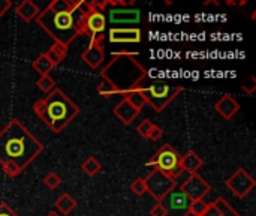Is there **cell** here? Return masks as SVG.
<instances>
[{
  "mask_svg": "<svg viewBox=\"0 0 256 216\" xmlns=\"http://www.w3.org/2000/svg\"><path fill=\"white\" fill-rule=\"evenodd\" d=\"M108 41L111 44H140L142 41V32L138 27H111Z\"/></svg>",
  "mask_w": 256,
  "mask_h": 216,
  "instance_id": "cell-12",
  "label": "cell"
},
{
  "mask_svg": "<svg viewBox=\"0 0 256 216\" xmlns=\"http://www.w3.org/2000/svg\"><path fill=\"white\" fill-rule=\"evenodd\" d=\"M44 185L46 186V188H50V189H57L60 185H62V177L57 174V173H54V171H51V173H48L45 177H44Z\"/></svg>",
  "mask_w": 256,
  "mask_h": 216,
  "instance_id": "cell-27",
  "label": "cell"
},
{
  "mask_svg": "<svg viewBox=\"0 0 256 216\" xmlns=\"http://www.w3.org/2000/svg\"><path fill=\"white\" fill-rule=\"evenodd\" d=\"M226 188L238 198H244L246 195H249L256 186V180L244 170V168H238L226 182H225Z\"/></svg>",
  "mask_w": 256,
  "mask_h": 216,
  "instance_id": "cell-10",
  "label": "cell"
},
{
  "mask_svg": "<svg viewBox=\"0 0 256 216\" xmlns=\"http://www.w3.org/2000/svg\"><path fill=\"white\" fill-rule=\"evenodd\" d=\"M90 14V3L88 0H75L74 8H72V18L75 23L76 30L81 35H86V21Z\"/></svg>",
  "mask_w": 256,
  "mask_h": 216,
  "instance_id": "cell-16",
  "label": "cell"
},
{
  "mask_svg": "<svg viewBox=\"0 0 256 216\" xmlns=\"http://www.w3.org/2000/svg\"><path fill=\"white\" fill-rule=\"evenodd\" d=\"M214 204L218 206V209L220 210V216H240V213L224 198V197H219L216 198Z\"/></svg>",
  "mask_w": 256,
  "mask_h": 216,
  "instance_id": "cell-25",
  "label": "cell"
},
{
  "mask_svg": "<svg viewBox=\"0 0 256 216\" xmlns=\"http://www.w3.org/2000/svg\"><path fill=\"white\" fill-rule=\"evenodd\" d=\"M168 209L162 204V203H156L152 209H150V216H168Z\"/></svg>",
  "mask_w": 256,
  "mask_h": 216,
  "instance_id": "cell-34",
  "label": "cell"
},
{
  "mask_svg": "<svg viewBox=\"0 0 256 216\" xmlns=\"http://www.w3.org/2000/svg\"><path fill=\"white\" fill-rule=\"evenodd\" d=\"M160 203L168 209V212L170 210H183V212H186L189 209V206H190L189 197L183 191H180L177 188L172 192H170Z\"/></svg>",
  "mask_w": 256,
  "mask_h": 216,
  "instance_id": "cell-17",
  "label": "cell"
},
{
  "mask_svg": "<svg viewBox=\"0 0 256 216\" xmlns=\"http://www.w3.org/2000/svg\"><path fill=\"white\" fill-rule=\"evenodd\" d=\"M189 177H190V174L182 168L177 174L172 176V180H174V183H176V188H182V186L189 180Z\"/></svg>",
  "mask_w": 256,
  "mask_h": 216,
  "instance_id": "cell-32",
  "label": "cell"
},
{
  "mask_svg": "<svg viewBox=\"0 0 256 216\" xmlns=\"http://www.w3.org/2000/svg\"><path fill=\"white\" fill-rule=\"evenodd\" d=\"M32 68L39 74V77H44V75H50V72H52V69L56 68L51 60L45 56V54H40L38 56L33 63H32Z\"/></svg>",
  "mask_w": 256,
  "mask_h": 216,
  "instance_id": "cell-22",
  "label": "cell"
},
{
  "mask_svg": "<svg viewBox=\"0 0 256 216\" xmlns=\"http://www.w3.org/2000/svg\"><path fill=\"white\" fill-rule=\"evenodd\" d=\"M0 216H20L8 203L2 201L0 203Z\"/></svg>",
  "mask_w": 256,
  "mask_h": 216,
  "instance_id": "cell-36",
  "label": "cell"
},
{
  "mask_svg": "<svg viewBox=\"0 0 256 216\" xmlns=\"http://www.w3.org/2000/svg\"><path fill=\"white\" fill-rule=\"evenodd\" d=\"M153 126H154V123H153L152 120L146 119V120H142V122L136 126V132H138L142 138H148V134H150V131L153 129Z\"/></svg>",
  "mask_w": 256,
  "mask_h": 216,
  "instance_id": "cell-30",
  "label": "cell"
},
{
  "mask_svg": "<svg viewBox=\"0 0 256 216\" xmlns=\"http://www.w3.org/2000/svg\"><path fill=\"white\" fill-rule=\"evenodd\" d=\"M44 54L51 60V63H52L54 66H57V65H60V63L66 59V56H68V47L62 45V44H58V42H54V44L48 48V51L44 53Z\"/></svg>",
  "mask_w": 256,
  "mask_h": 216,
  "instance_id": "cell-20",
  "label": "cell"
},
{
  "mask_svg": "<svg viewBox=\"0 0 256 216\" xmlns=\"http://www.w3.org/2000/svg\"><path fill=\"white\" fill-rule=\"evenodd\" d=\"M182 90H183L182 86L168 84L165 81H152L150 84L142 83L140 87V92L146 98V102L156 113L164 111L182 93Z\"/></svg>",
  "mask_w": 256,
  "mask_h": 216,
  "instance_id": "cell-5",
  "label": "cell"
},
{
  "mask_svg": "<svg viewBox=\"0 0 256 216\" xmlns=\"http://www.w3.org/2000/svg\"><path fill=\"white\" fill-rule=\"evenodd\" d=\"M214 110L216 113L225 119V120H231L238 111H240V104L237 102V99L231 95H224L214 105Z\"/></svg>",
  "mask_w": 256,
  "mask_h": 216,
  "instance_id": "cell-15",
  "label": "cell"
},
{
  "mask_svg": "<svg viewBox=\"0 0 256 216\" xmlns=\"http://www.w3.org/2000/svg\"><path fill=\"white\" fill-rule=\"evenodd\" d=\"M81 60L92 69L100 68V65L105 60L104 42H90L88 47L81 53Z\"/></svg>",
  "mask_w": 256,
  "mask_h": 216,
  "instance_id": "cell-13",
  "label": "cell"
},
{
  "mask_svg": "<svg viewBox=\"0 0 256 216\" xmlns=\"http://www.w3.org/2000/svg\"><path fill=\"white\" fill-rule=\"evenodd\" d=\"M112 113H114V116H116L123 125L129 126V125H132L134 120H136V117L141 114V110H136L134 105L129 104L128 99L123 98V99L112 108Z\"/></svg>",
  "mask_w": 256,
  "mask_h": 216,
  "instance_id": "cell-14",
  "label": "cell"
},
{
  "mask_svg": "<svg viewBox=\"0 0 256 216\" xmlns=\"http://www.w3.org/2000/svg\"><path fill=\"white\" fill-rule=\"evenodd\" d=\"M98 93L102 96V98H111V96H116V90L112 89V86L110 83H106L105 80H102V83L98 86Z\"/></svg>",
  "mask_w": 256,
  "mask_h": 216,
  "instance_id": "cell-29",
  "label": "cell"
},
{
  "mask_svg": "<svg viewBox=\"0 0 256 216\" xmlns=\"http://www.w3.org/2000/svg\"><path fill=\"white\" fill-rule=\"evenodd\" d=\"M162 135H164V129H162L160 126L154 125V126H153V129L150 131V134H148V138H147V140H150V141H158V140H160V138H162Z\"/></svg>",
  "mask_w": 256,
  "mask_h": 216,
  "instance_id": "cell-35",
  "label": "cell"
},
{
  "mask_svg": "<svg viewBox=\"0 0 256 216\" xmlns=\"http://www.w3.org/2000/svg\"><path fill=\"white\" fill-rule=\"evenodd\" d=\"M75 0H52L36 17V24L44 29L56 42L69 47L80 32L72 18V8Z\"/></svg>",
  "mask_w": 256,
  "mask_h": 216,
  "instance_id": "cell-3",
  "label": "cell"
},
{
  "mask_svg": "<svg viewBox=\"0 0 256 216\" xmlns=\"http://www.w3.org/2000/svg\"><path fill=\"white\" fill-rule=\"evenodd\" d=\"M242 89L244 90V93H248V95H254L256 92V78L252 75V77H249V83H243L242 84Z\"/></svg>",
  "mask_w": 256,
  "mask_h": 216,
  "instance_id": "cell-33",
  "label": "cell"
},
{
  "mask_svg": "<svg viewBox=\"0 0 256 216\" xmlns=\"http://www.w3.org/2000/svg\"><path fill=\"white\" fill-rule=\"evenodd\" d=\"M183 216H198V215H195V213H194V212H192L190 209H188V210L184 212V215H183Z\"/></svg>",
  "mask_w": 256,
  "mask_h": 216,
  "instance_id": "cell-39",
  "label": "cell"
},
{
  "mask_svg": "<svg viewBox=\"0 0 256 216\" xmlns=\"http://www.w3.org/2000/svg\"><path fill=\"white\" fill-rule=\"evenodd\" d=\"M207 206H208V203H206L204 200H196V201H190L189 209H190L195 215L202 216V213H204L206 209H207Z\"/></svg>",
  "mask_w": 256,
  "mask_h": 216,
  "instance_id": "cell-31",
  "label": "cell"
},
{
  "mask_svg": "<svg viewBox=\"0 0 256 216\" xmlns=\"http://www.w3.org/2000/svg\"><path fill=\"white\" fill-rule=\"evenodd\" d=\"M81 170L84 171L86 176L94 177V176L102 170V164H100L94 156H88V158L84 159V162L81 164Z\"/></svg>",
  "mask_w": 256,
  "mask_h": 216,
  "instance_id": "cell-23",
  "label": "cell"
},
{
  "mask_svg": "<svg viewBox=\"0 0 256 216\" xmlns=\"http://www.w3.org/2000/svg\"><path fill=\"white\" fill-rule=\"evenodd\" d=\"M123 0H88L90 14L86 21V35L90 36V42H104L105 29H106V17L105 11L110 6L118 5Z\"/></svg>",
  "mask_w": 256,
  "mask_h": 216,
  "instance_id": "cell-6",
  "label": "cell"
},
{
  "mask_svg": "<svg viewBox=\"0 0 256 216\" xmlns=\"http://www.w3.org/2000/svg\"><path fill=\"white\" fill-rule=\"evenodd\" d=\"M33 111L54 134H58L80 114L81 110L66 93L56 87L45 98L38 99L33 104Z\"/></svg>",
  "mask_w": 256,
  "mask_h": 216,
  "instance_id": "cell-4",
  "label": "cell"
},
{
  "mask_svg": "<svg viewBox=\"0 0 256 216\" xmlns=\"http://www.w3.org/2000/svg\"><path fill=\"white\" fill-rule=\"evenodd\" d=\"M202 216H220V210L218 209V206L213 201V203H208V206H207V209L202 213Z\"/></svg>",
  "mask_w": 256,
  "mask_h": 216,
  "instance_id": "cell-37",
  "label": "cell"
},
{
  "mask_svg": "<svg viewBox=\"0 0 256 216\" xmlns=\"http://www.w3.org/2000/svg\"><path fill=\"white\" fill-rule=\"evenodd\" d=\"M36 86L40 92H44L45 95L51 93L57 86H56V81L50 77V75H44V77H39V80L36 81Z\"/></svg>",
  "mask_w": 256,
  "mask_h": 216,
  "instance_id": "cell-26",
  "label": "cell"
},
{
  "mask_svg": "<svg viewBox=\"0 0 256 216\" xmlns=\"http://www.w3.org/2000/svg\"><path fill=\"white\" fill-rule=\"evenodd\" d=\"M177 189L183 191L189 197L190 201H196V200H204V197L210 194L212 185L202 176L195 173V174H190L189 180L182 188H177Z\"/></svg>",
  "mask_w": 256,
  "mask_h": 216,
  "instance_id": "cell-11",
  "label": "cell"
},
{
  "mask_svg": "<svg viewBox=\"0 0 256 216\" xmlns=\"http://www.w3.org/2000/svg\"><path fill=\"white\" fill-rule=\"evenodd\" d=\"M146 165L172 177L182 170V155L171 144H164Z\"/></svg>",
  "mask_w": 256,
  "mask_h": 216,
  "instance_id": "cell-7",
  "label": "cell"
},
{
  "mask_svg": "<svg viewBox=\"0 0 256 216\" xmlns=\"http://www.w3.org/2000/svg\"><path fill=\"white\" fill-rule=\"evenodd\" d=\"M144 180H146L147 192L158 203H160L170 192H172L176 189V183H174L172 177L159 170H153Z\"/></svg>",
  "mask_w": 256,
  "mask_h": 216,
  "instance_id": "cell-9",
  "label": "cell"
},
{
  "mask_svg": "<svg viewBox=\"0 0 256 216\" xmlns=\"http://www.w3.org/2000/svg\"><path fill=\"white\" fill-rule=\"evenodd\" d=\"M54 207L60 212V215L68 216L75 207H76V201L72 198V195L69 194H62L56 201H54Z\"/></svg>",
  "mask_w": 256,
  "mask_h": 216,
  "instance_id": "cell-21",
  "label": "cell"
},
{
  "mask_svg": "<svg viewBox=\"0 0 256 216\" xmlns=\"http://www.w3.org/2000/svg\"><path fill=\"white\" fill-rule=\"evenodd\" d=\"M39 12H40V9L38 8V5L33 0H24L16 6V15L26 23L36 20Z\"/></svg>",
  "mask_w": 256,
  "mask_h": 216,
  "instance_id": "cell-18",
  "label": "cell"
},
{
  "mask_svg": "<svg viewBox=\"0 0 256 216\" xmlns=\"http://www.w3.org/2000/svg\"><path fill=\"white\" fill-rule=\"evenodd\" d=\"M12 8V2L10 0H0V18Z\"/></svg>",
  "mask_w": 256,
  "mask_h": 216,
  "instance_id": "cell-38",
  "label": "cell"
},
{
  "mask_svg": "<svg viewBox=\"0 0 256 216\" xmlns=\"http://www.w3.org/2000/svg\"><path fill=\"white\" fill-rule=\"evenodd\" d=\"M130 191L136 195V197H142L144 194H147V186H146V180L142 177L135 179L130 183Z\"/></svg>",
  "mask_w": 256,
  "mask_h": 216,
  "instance_id": "cell-28",
  "label": "cell"
},
{
  "mask_svg": "<svg viewBox=\"0 0 256 216\" xmlns=\"http://www.w3.org/2000/svg\"><path fill=\"white\" fill-rule=\"evenodd\" d=\"M140 54L132 51H112L111 60L100 69V77L112 86L117 95L123 98L140 89L147 80V69L136 60Z\"/></svg>",
  "mask_w": 256,
  "mask_h": 216,
  "instance_id": "cell-2",
  "label": "cell"
},
{
  "mask_svg": "<svg viewBox=\"0 0 256 216\" xmlns=\"http://www.w3.org/2000/svg\"><path fill=\"white\" fill-rule=\"evenodd\" d=\"M134 2H126L123 0L118 5L110 6L106 8V14H108V23L111 24V27H122V26H135L141 23V11L135 9V8H128L129 5H132Z\"/></svg>",
  "mask_w": 256,
  "mask_h": 216,
  "instance_id": "cell-8",
  "label": "cell"
},
{
  "mask_svg": "<svg viewBox=\"0 0 256 216\" xmlns=\"http://www.w3.org/2000/svg\"><path fill=\"white\" fill-rule=\"evenodd\" d=\"M45 216H62L60 213H57V212H50V213H46Z\"/></svg>",
  "mask_w": 256,
  "mask_h": 216,
  "instance_id": "cell-40",
  "label": "cell"
},
{
  "mask_svg": "<svg viewBox=\"0 0 256 216\" xmlns=\"http://www.w3.org/2000/svg\"><path fill=\"white\" fill-rule=\"evenodd\" d=\"M45 146L18 119H12L0 131V165L6 176L18 177Z\"/></svg>",
  "mask_w": 256,
  "mask_h": 216,
  "instance_id": "cell-1",
  "label": "cell"
},
{
  "mask_svg": "<svg viewBox=\"0 0 256 216\" xmlns=\"http://www.w3.org/2000/svg\"><path fill=\"white\" fill-rule=\"evenodd\" d=\"M124 99H128L130 105H134L136 110H141V111H142V108L147 105L146 98L142 96V93L140 92V89H136V90H134V92L128 93V95L124 96Z\"/></svg>",
  "mask_w": 256,
  "mask_h": 216,
  "instance_id": "cell-24",
  "label": "cell"
},
{
  "mask_svg": "<svg viewBox=\"0 0 256 216\" xmlns=\"http://www.w3.org/2000/svg\"><path fill=\"white\" fill-rule=\"evenodd\" d=\"M204 165V159L194 150H189L184 156H182V168L189 174L198 173V170Z\"/></svg>",
  "mask_w": 256,
  "mask_h": 216,
  "instance_id": "cell-19",
  "label": "cell"
}]
</instances>
